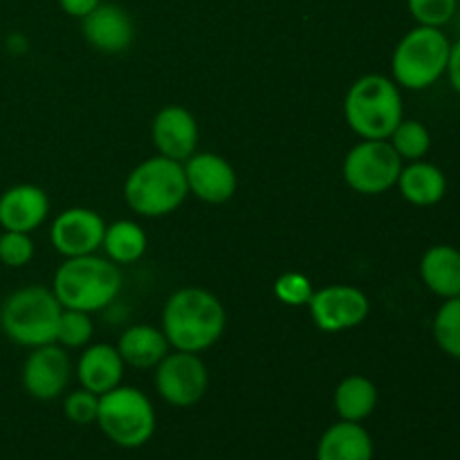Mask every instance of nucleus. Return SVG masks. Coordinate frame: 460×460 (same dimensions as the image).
Returning a JSON list of instances; mask_svg holds the SVG:
<instances>
[{
  "label": "nucleus",
  "instance_id": "obj_1",
  "mask_svg": "<svg viewBox=\"0 0 460 460\" xmlns=\"http://www.w3.org/2000/svg\"><path fill=\"white\" fill-rule=\"evenodd\" d=\"M227 313L205 288H180L162 310V332L173 350L202 353L223 337Z\"/></svg>",
  "mask_w": 460,
  "mask_h": 460
},
{
  "label": "nucleus",
  "instance_id": "obj_2",
  "mask_svg": "<svg viewBox=\"0 0 460 460\" xmlns=\"http://www.w3.org/2000/svg\"><path fill=\"white\" fill-rule=\"evenodd\" d=\"M124 286L119 265L97 254L66 259L52 279V292L67 310L99 313L117 299Z\"/></svg>",
  "mask_w": 460,
  "mask_h": 460
},
{
  "label": "nucleus",
  "instance_id": "obj_3",
  "mask_svg": "<svg viewBox=\"0 0 460 460\" xmlns=\"http://www.w3.org/2000/svg\"><path fill=\"white\" fill-rule=\"evenodd\" d=\"M344 117L362 139H389L404 119L400 85L385 75H364L346 93Z\"/></svg>",
  "mask_w": 460,
  "mask_h": 460
},
{
  "label": "nucleus",
  "instance_id": "obj_4",
  "mask_svg": "<svg viewBox=\"0 0 460 460\" xmlns=\"http://www.w3.org/2000/svg\"><path fill=\"white\" fill-rule=\"evenodd\" d=\"M189 187L182 162L155 155L139 162L124 182V200L144 218L169 216L187 200Z\"/></svg>",
  "mask_w": 460,
  "mask_h": 460
},
{
  "label": "nucleus",
  "instance_id": "obj_5",
  "mask_svg": "<svg viewBox=\"0 0 460 460\" xmlns=\"http://www.w3.org/2000/svg\"><path fill=\"white\" fill-rule=\"evenodd\" d=\"M63 305L52 288L25 286L0 305V328L9 341L25 349L54 344Z\"/></svg>",
  "mask_w": 460,
  "mask_h": 460
},
{
  "label": "nucleus",
  "instance_id": "obj_6",
  "mask_svg": "<svg viewBox=\"0 0 460 460\" xmlns=\"http://www.w3.org/2000/svg\"><path fill=\"white\" fill-rule=\"evenodd\" d=\"M452 40L443 27L418 25L395 45L391 75L404 90H427L447 75Z\"/></svg>",
  "mask_w": 460,
  "mask_h": 460
},
{
  "label": "nucleus",
  "instance_id": "obj_7",
  "mask_svg": "<svg viewBox=\"0 0 460 460\" xmlns=\"http://www.w3.org/2000/svg\"><path fill=\"white\" fill-rule=\"evenodd\" d=\"M97 425L108 440L124 449H135L153 438L157 418L151 400L142 391L119 385L99 395Z\"/></svg>",
  "mask_w": 460,
  "mask_h": 460
},
{
  "label": "nucleus",
  "instance_id": "obj_8",
  "mask_svg": "<svg viewBox=\"0 0 460 460\" xmlns=\"http://www.w3.org/2000/svg\"><path fill=\"white\" fill-rule=\"evenodd\" d=\"M402 157L389 139H362L344 157V180L355 193L380 196L398 184Z\"/></svg>",
  "mask_w": 460,
  "mask_h": 460
},
{
  "label": "nucleus",
  "instance_id": "obj_9",
  "mask_svg": "<svg viewBox=\"0 0 460 460\" xmlns=\"http://www.w3.org/2000/svg\"><path fill=\"white\" fill-rule=\"evenodd\" d=\"M155 389L173 407H193L209 389V371L198 353L173 350L155 367Z\"/></svg>",
  "mask_w": 460,
  "mask_h": 460
},
{
  "label": "nucleus",
  "instance_id": "obj_10",
  "mask_svg": "<svg viewBox=\"0 0 460 460\" xmlns=\"http://www.w3.org/2000/svg\"><path fill=\"white\" fill-rule=\"evenodd\" d=\"M310 319L322 332H344L362 326L371 314V301L359 288L332 283L313 292Z\"/></svg>",
  "mask_w": 460,
  "mask_h": 460
},
{
  "label": "nucleus",
  "instance_id": "obj_11",
  "mask_svg": "<svg viewBox=\"0 0 460 460\" xmlns=\"http://www.w3.org/2000/svg\"><path fill=\"white\" fill-rule=\"evenodd\" d=\"M106 220L88 207H70L52 220L49 241L52 247L66 259L72 256L97 254L102 250Z\"/></svg>",
  "mask_w": 460,
  "mask_h": 460
},
{
  "label": "nucleus",
  "instance_id": "obj_12",
  "mask_svg": "<svg viewBox=\"0 0 460 460\" xmlns=\"http://www.w3.org/2000/svg\"><path fill=\"white\" fill-rule=\"evenodd\" d=\"M72 377V362L61 344H45L31 349L22 364V389L36 400H54L67 389Z\"/></svg>",
  "mask_w": 460,
  "mask_h": 460
},
{
  "label": "nucleus",
  "instance_id": "obj_13",
  "mask_svg": "<svg viewBox=\"0 0 460 460\" xmlns=\"http://www.w3.org/2000/svg\"><path fill=\"white\" fill-rule=\"evenodd\" d=\"M184 166L189 193L209 205H223L236 193L238 178L234 166L218 153H193Z\"/></svg>",
  "mask_w": 460,
  "mask_h": 460
},
{
  "label": "nucleus",
  "instance_id": "obj_14",
  "mask_svg": "<svg viewBox=\"0 0 460 460\" xmlns=\"http://www.w3.org/2000/svg\"><path fill=\"white\" fill-rule=\"evenodd\" d=\"M151 137L157 155L187 162L198 151V121L184 106H164L151 124Z\"/></svg>",
  "mask_w": 460,
  "mask_h": 460
},
{
  "label": "nucleus",
  "instance_id": "obj_15",
  "mask_svg": "<svg viewBox=\"0 0 460 460\" xmlns=\"http://www.w3.org/2000/svg\"><path fill=\"white\" fill-rule=\"evenodd\" d=\"M84 39L97 52L121 54L133 45L135 25L124 7L115 3H102L85 18H81Z\"/></svg>",
  "mask_w": 460,
  "mask_h": 460
},
{
  "label": "nucleus",
  "instance_id": "obj_16",
  "mask_svg": "<svg viewBox=\"0 0 460 460\" xmlns=\"http://www.w3.org/2000/svg\"><path fill=\"white\" fill-rule=\"evenodd\" d=\"M49 198L36 184H13L0 193V229L31 234L48 220Z\"/></svg>",
  "mask_w": 460,
  "mask_h": 460
},
{
  "label": "nucleus",
  "instance_id": "obj_17",
  "mask_svg": "<svg viewBox=\"0 0 460 460\" xmlns=\"http://www.w3.org/2000/svg\"><path fill=\"white\" fill-rule=\"evenodd\" d=\"M124 359L117 346L93 344L81 353L76 362V380L93 394L103 395L121 385L124 377Z\"/></svg>",
  "mask_w": 460,
  "mask_h": 460
},
{
  "label": "nucleus",
  "instance_id": "obj_18",
  "mask_svg": "<svg viewBox=\"0 0 460 460\" xmlns=\"http://www.w3.org/2000/svg\"><path fill=\"white\" fill-rule=\"evenodd\" d=\"M373 438L362 422L340 420L319 438L317 460H373Z\"/></svg>",
  "mask_w": 460,
  "mask_h": 460
},
{
  "label": "nucleus",
  "instance_id": "obj_19",
  "mask_svg": "<svg viewBox=\"0 0 460 460\" xmlns=\"http://www.w3.org/2000/svg\"><path fill=\"white\" fill-rule=\"evenodd\" d=\"M395 187L400 189L402 198L416 207H434L447 193V175L443 169L431 162L416 160L402 166Z\"/></svg>",
  "mask_w": 460,
  "mask_h": 460
},
{
  "label": "nucleus",
  "instance_id": "obj_20",
  "mask_svg": "<svg viewBox=\"0 0 460 460\" xmlns=\"http://www.w3.org/2000/svg\"><path fill=\"white\" fill-rule=\"evenodd\" d=\"M422 283L440 299L460 296V250L454 245H434L420 259Z\"/></svg>",
  "mask_w": 460,
  "mask_h": 460
},
{
  "label": "nucleus",
  "instance_id": "obj_21",
  "mask_svg": "<svg viewBox=\"0 0 460 460\" xmlns=\"http://www.w3.org/2000/svg\"><path fill=\"white\" fill-rule=\"evenodd\" d=\"M169 349L164 332L148 323H135L126 328L117 341L121 359L133 368H155L166 358Z\"/></svg>",
  "mask_w": 460,
  "mask_h": 460
},
{
  "label": "nucleus",
  "instance_id": "obj_22",
  "mask_svg": "<svg viewBox=\"0 0 460 460\" xmlns=\"http://www.w3.org/2000/svg\"><path fill=\"white\" fill-rule=\"evenodd\" d=\"M377 386L367 376H349L335 389V411L341 420L362 422L376 411Z\"/></svg>",
  "mask_w": 460,
  "mask_h": 460
},
{
  "label": "nucleus",
  "instance_id": "obj_23",
  "mask_svg": "<svg viewBox=\"0 0 460 460\" xmlns=\"http://www.w3.org/2000/svg\"><path fill=\"white\" fill-rule=\"evenodd\" d=\"M146 247V232L135 220H115L112 225H106L102 250L106 252V259H111L112 263H135V261L142 259Z\"/></svg>",
  "mask_w": 460,
  "mask_h": 460
},
{
  "label": "nucleus",
  "instance_id": "obj_24",
  "mask_svg": "<svg viewBox=\"0 0 460 460\" xmlns=\"http://www.w3.org/2000/svg\"><path fill=\"white\" fill-rule=\"evenodd\" d=\"M389 142L395 148V153L402 157V162H416L429 153L431 133L422 121L402 119L391 133Z\"/></svg>",
  "mask_w": 460,
  "mask_h": 460
},
{
  "label": "nucleus",
  "instance_id": "obj_25",
  "mask_svg": "<svg viewBox=\"0 0 460 460\" xmlns=\"http://www.w3.org/2000/svg\"><path fill=\"white\" fill-rule=\"evenodd\" d=\"M434 340L449 358L460 359V296L445 299L434 317Z\"/></svg>",
  "mask_w": 460,
  "mask_h": 460
},
{
  "label": "nucleus",
  "instance_id": "obj_26",
  "mask_svg": "<svg viewBox=\"0 0 460 460\" xmlns=\"http://www.w3.org/2000/svg\"><path fill=\"white\" fill-rule=\"evenodd\" d=\"M93 335L94 326L88 313L63 308L57 328V344H61L63 349H84L90 344Z\"/></svg>",
  "mask_w": 460,
  "mask_h": 460
},
{
  "label": "nucleus",
  "instance_id": "obj_27",
  "mask_svg": "<svg viewBox=\"0 0 460 460\" xmlns=\"http://www.w3.org/2000/svg\"><path fill=\"white\" fill-rule=\"evenodd\" d=\"M407 7L418 25L445 27L456 16L458 0H407Z\"/></svg>",
  "mask_w": 460,
  "mask_h": 460
},
{
  "label": "nucleus",
  "instance_id": "obj_28",
  "mask_svg": "<svg viewBox=\"0 0 460 460\" xmlns=\"http://www.w3.org/2000/svg\"><path fill=\"white\" fill-rule=\"evenodd\" d=\"M31 259H34L31 234L0 229V263L7 268H25Z\"/></svg>",
  "mask_w": 460,
  "mask_h": 460
},
{
  "label": "nucleus",
  "instance_id": "obj_29",
  "mask_svg": "<svg viewBox=\"0 0 460 460\" xmlns=\"http://www.w3.org/2000/svg\"><path fill=\"white\" fill-rule=\"evenodd\" d=\"M314 288L310 279L301 272H286L274 281V295L281 304L299 308V305H308L310 296H313Z\"/></svg>",
  "mask_w": 460,
  "mask_h": 460
},
{
  "label": "nucleus",
  "instance_id": "obj_30",
  "mask_svg": "<svg viewBox=\"0 0 460 460\" xmlns=\"http://www.w3.org/2000/svg\"><path fill=\"white\" fill-rule=\"evenodd\" d=\"M63 413L75 425H93V422H97L99 395L81 386L79 391H72L63 400Z\"/></svg>",
  "mask_w": 460,
  "mask_h": 460
},
{
  "label": "nucleus",
  "instance_id": "obj_31",
  "mask_svg": "<svg viewBox=\"0 0 460 460\" xmlns=\"http://www.w3.org/2000/svg\"><path fill=\"white\" fill-rule=\"evenodd\" d=\"M63 12L72 18H85L94 7L102 4V0H58Z\"/></svg>",
  "mask_w": 460,
  "mask_h": 460
},
{
  "label": "nucleus",
  "instance_id": "obj_32",
  "mask_svg": "<svg viewBox=\"0 0 460 460\" xmlns=\"http://www.w3.org/2000/svg\"><path fill=\"white\" fill-rule=\"evenodd\" d=\"M447 76L452 88L460 94V39L456 43H452V54H449V66H447Z\"/></svg>",
  "mask_w": 460,
  "mask_h": 460
}]
</instances>
